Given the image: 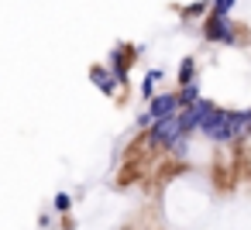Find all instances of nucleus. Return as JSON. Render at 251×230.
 <instances>
[{"label":"nucleus","mask_w":251,"mask_h":230,"mask_svg":"<svg viewBox=\"0 0 251 230\" xmlns=\"http://www.w3.org/2000/svg\"><path fill=\"white\" fill-rule=\"evenodd\" d=\"M200 35H203V42L220 45V48H237V45H241V28H237L234 14H227V18L206 14V18L200 21Z\"/></svg>","instance_id":"obj_1"},{"label":"nucleus","mask_w":251,"mask_h":230,"mask_svg":"<svg viewBox=\"0 0 251 230\" xmlns=\"http://www.w3.org/2000/svg\"><path fill=\"white\" fill-rule=\"evenodd\" d=\"M145 134H148V144H151V148H162V151H169L179 138H186L179 114H172V117H158V120L145 131Z\"/></svg>","instance_id":"obj_2"},{"label":"nucleus","mask_w":251,"mask_h":230,"mask_svg":"<svg viewBox=\"0 0 251 230\" xmlns=\"http://www.w3.org/2000/svg\"><path fill=\"white\" fill-rule=\"evenodd\" d=\"M141 52H145L141 45H127V42H117V45L110 48V55H107V69L117 76V83H121V86L127 83L131 66H134V59H138Z\"/></svg>","instance_id":"obj_3"},{"label":"nucleus","mask_w":251,"mask_h":230,"mask_svg":"<svg viewBox=\"0 0 251 230\" xmlns=\"http://www.w3.org/2000/svg\"><path fill=\"white\" fill-rule=\"evenodd\" d=\"M145 110L158 120V117H172V114H179L182 107H179V96H176V90H158L148 103H145Z\"/></svg>","instance_id":"obj_4"},{"label":"nucleus","mask_w":251,"mask_h":230,"mask_svg":"<svg viewBox=\"0 0 251 230\" xmlns=\"http://www.w3.org/2000/svg\"><path fill=\"white\" fill-rule=\"evenodd\" d=\"M86 76H90V83H93L103 96H117L121 83H117V76L107 69V62H103V66H90V72H86Z\"/></svg>","instance_id":"obj_5"},{"label":"nucleus","mask_w":251,"mask_h":230,"mask_svg":"<svg viewBox=\"0 0 251 230\" xmlns=\"http://www.w3.org/2000/svg\"><path fill=\"white\" fill-rule=\"evenodd\" d=\"M162 79H165V69H162V66H155V69L145 72V79L138 83V96H141V103H148V100L158 93V83H162Z\"/></svg>","instance_id":"obj_6"},{"label":"nucleus","mask_w":251,"mask_h":230,"mask_svg":"<svg viewBox=\"0 0 251 230\" xmlns=\"http://www.w3.org/2000/svg\"><path fill=\"white\" fill-rule=\"evenodd\" d=\"M193 79H200V62H196V55H182L179 59V69H176V86L193 83Z\"/></svg>","instance_id":"obj_7"},{"label":"nucleus","mask_w":251,"mask_h":230,"mask_svg":"<svg viewBox=\"0 0 251 230\" xmlns=\"http://www.w3.org/2000/svg\"><path fill=\"white\" fill-rule=\"evenodd\" d=\"M176 96H179V107H189V103H196V100L203 96V83H200V79L182 83V86H176Z\"/></svg>","instance_id":"obj_8"},{"label":"nucleus","mask_w":251,"mask_h":230,"mask_svg":"<svg viewBox=\"0 0 251 230\" xmlns=\"http://www.w3.org/2000/svg\"><path fill=\"white\" fill-rule=\"evenodd\" d=\"M206 14H210V0H196V4H186V7L179 11L182 21H203Z\"/></svg>","instance_id":"obj_9"},{"label":"nucleus","mask_w":251,"mask_h":230,"mask_svg":"<svg viewBox=\"0 0 251 230\" xmlns=\"http://www.w3.org/2000/svg\"><path fill=\"white\" fill-rule=\"evenodd\" d=\"M69 209H73V196H69V192H55V199H52V213H55V216H66Z\"/></svg>","instance_id":"obj_10"},{"label":"nucleus","mask_w":251,"mask_h":230,"mask_svg":"<svg viewBox=\"0 0 251 230\" xmlns=\"http://www.w3.org/2000/svg\"><path fill=\"white\" fill-rule=\"evenodd\" d=\"M234 7H237V0H210V14H220V18L234 14Z\"/></svg>","instance_id":"obj_11"},{"label":"nucleus","mask_w":251,"mask_h":230,"mask_svg":"<svg viewBox=\"0 0 251 230\" xmlns=\"http://www.w3.org/2000/svg\"><path fill=\"white\" fill-rule=\"evenodd\" d=\"M151 124H155V117H151V114H148V110H141V114H138V117H134V127H138V131H148V127H151Z\"/></svg>","instance_id":"obj_12"},{"label":"nucleus","mask_w":251,"mask_h":230,"mask_svg":"<svg viewBox=\"0 0 251 230\" xmlns=\"http://www.w3.org/2000/svg\"><path fill=\"white\" fill-rule=\"evenodd\" d=\"M248 124H251V107H248Z\"/></svg>","instance_id":"obj_13"}]
</instances>
